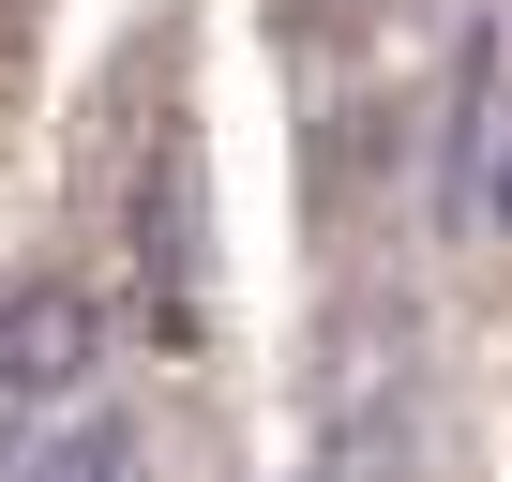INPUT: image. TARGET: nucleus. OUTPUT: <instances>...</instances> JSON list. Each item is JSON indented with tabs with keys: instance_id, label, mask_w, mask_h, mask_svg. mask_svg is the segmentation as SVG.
I'll return each mask as SVG.
<instances>
[{
	"instance_id": "obj_1",
	"label": "nucleus",
	"mask_w": 512,
	"mask_h": 482,
	"mask_svg": "<svg viewBox=\"0 0 512 482\" xmlns=\"http://www.w3.org/2000/svg\"><path fill=\"white\" fill-rule=\"evenodd\" d=\"M106 377V317L76 287H0V407H76Z\"/></svg>"
},
{
	"instance_id": "obj_2",
	"label": "nucleus",
	"mask_w": 512,
	"mask_h": 482,
	"mask_svg": "<svg viewBox=\"0 0 512 482\" xmlns=\"http://www.w3.org/2000/svg\"><path fill=\"white\" fill-rule=\"evenodd\" d=\"M0 482H136V422L106 392H76V407H0Z\"/></svg>"
},
{
	"instance_id": "obj_3",
	"label": "nucleus",
	"mask_w": 512,
	"mask_h": 482,
	"mask_svg": "<svg viewBox=\"0 0 512 482\" xmlns=\"http://www.w3.org/2000/svg\"><path fill=\"white\" fill-rule=\"evenodd\" d=\"M482 211H497V226H512V151H497V181H482Z\"/></svg>"
}]
</instances>
